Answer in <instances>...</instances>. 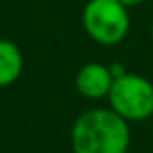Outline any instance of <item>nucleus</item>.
Listing matches in <instances>:
<instances>
[{"label": "nucleus", "instance_id": "nucleus-1", "mask_svg": "<svg viewBox=\"0 0 153 153\" xmlns=\"http://www.w3.org/2000/svg\"><path fill=\"white\" fill-rule=\"evenodd\" d=\"M130 140L128 121L112 108H90L83 112L70 130L74 153H128Z\"/></svg>", "mask_w": 153, "mask_h": 153}, {"label": "nucleus", "instance_id": "nucleus-2", "mask_svg": "<svg viewBox=\"0 0 153 153\" xmlns=\"http://www.w3.org/2000/svg\"><path fill=\"white\" fill-rule=\"evenodd\" d=\"M83 29L99 45H119L130 33V13L117 0H88L81 13Z\"/></svg>", "mask_w": 153, "mask_h": 153}, {"label": "nucleus", "instance_id": "nucleus-3", "mask_svg": "<svg viewBox=\"0 0 153 153\" xmlns=\"http://www.w3.org/2000/svg\"><path fill=\"white\" fill-rule=\"evenodd\" d=\"M108 101L110 108L128 123L146 121L153 115V83L144 76L126 72L114 79Z\"/></svg>", "mask_w": 153, "mask_h": 153}, {"label": "nucleus", "instance_id": "nucleus-4", "mask_svg": "<svg viewBox=\"0 0 153 153\" xmlns=\"http://www.w3.org/2000/svg\"><path fill=\"white\" fill-rule=\"evenodd\" d=\"M114 83L110 67L103 63H87L83 65L74 78V87L87 99H103L108 97V92Z\"/></svg>", "mask_w": 153, "mask_h": 153}, {"label": "nucleus", "instance_id": "nucleus-5", "mask_svg": "<svg viewBox=\"0 0 153 153\" xmlns=\"http://www.w3.org/2000/svg\"><path fill=\"white\" fill-rule=\"evenodd\" d=\"M22 72L24 54L20 47L7 38H0V88L13 85Z\"/></svg>", "mask_w": 153, "mask_h": 153}, {"label": "nucleus", "instance_id": "nucleus-6", "mask_svg": "<svg viewBox=\"0 0 153 153\" xmlns=\"http://www.w3.org/2000/svg\"><path fill=\"white\" fill-rule=\"evenodd\" d=\"M110 72H112L114 79H115V78H119V76L126 74V68H124V67H123L121 63H112V65H110Z\"/></svg>", "mask_w": 153, "mask_h": 153}, {"label": "nucleus", "instance_id": "nucleus-7", "mask_svg": "<svg viewBox=\"0 0 153 153\" xmlns=\"http://www.w3.org/2000/svg\"><path fill=\"white\" fill-rule=\"evenodd\" d=\"M117 2H121L124 7H137V6H140L142 2H144V0H117Z\"/></svg>", "mask_w": 153, "mask_h": 153}, {"label": "nucleus", "instance_id": "nucleus-8", "mask_svg": "<svg viewBox=\"0 0 153 153\" xmlns=\"http://www.w3.org/2000/svg\"><path fill=\"white\" fill-rule=\"evenodd\" d=\"M149 33H151V40H153V22H151V29H149Z\"/></svg>", "mask_w": 153, "mask_h": 153}, {"label": "nucleus", "instance_id": "nucleus-9", "mask_svg": "<svg viewBox=\"0 0 153 153\" xmlns=\"http://www.w3.org/2000/svg\"><path fill=\"white\" fill-rule=\"evenodd\" d=\"M151 137H153V128H151Z\"/></svg>", "mask_w": 153, "mask_h": 153}]
</instances>
